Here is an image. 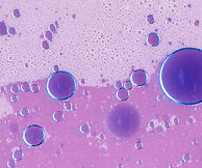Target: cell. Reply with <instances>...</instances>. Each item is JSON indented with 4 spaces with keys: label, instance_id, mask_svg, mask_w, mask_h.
<instances>
[{
    "label": "cell",
    "instance_id": "obj_1",
    "mask_svg": "<svg viewBox=\"0 0 202 168\" xmlns=\"http://www.w3.org/2000/svg\"><path fill=\"white\" fill-rule=\"evenodd\" d=\"M160 82L168 98L181 105L202 103V50L182 48L163 62Z\"/></svg>",
    "mask_w": 202,
    "mask_h": 168
},
{
    "label": "cell",
    "instance_id": "obj_2",
    "mask_svg": "<svg viewBox=\"0 0 202 168\" xmlns=\"http://www.w3.org/2000/svg\"><path fill=\"white\" fill-rule=\"evenodd\" d=\"M48 94L55 100L70 99L76 90V81L73 75L68 72L58 71L51 75L47 82Z\"/></svg>",
    "mask_w": 202,
    "mask_h": 168
},
{
    "label": "cell",
    "instance_id": "obj_3",
    "mask_svg": "<svg viewBox=\"0 0 202 168\" xmlns=\"http://www.w3.org/2000/svg\"><path fill=\"white\" fill-rule=\"evenodd\" d=\"M23 139L28 145L30 146H38L42 144L45 139L44 130L40 126L37 124H31L23 133Z\"/></svg>",
    "mask_w": 202,
    "mask_h": 168
},
{
    "label": "cell",
    "instance_id": "obj_4",
    "mask_svg": "<svg viewBox=\"0 0 202 168\" xmlns=\"http://www.w3.org/2000/svg\"><path fill=\"white\" fill-rule=\"evenodd\" d=\"M147 82V74L143 70H137L131 75V83L137 86H143Z\"/></svg>",
    "mask_w": 202,
    "mask_h": 168
},
{
    "label": "cell",
    "instance_id": "obj_5",
    "mask_svg": "<svg viewBox=\"0 0 202 168\" xmlns=\"http://www.w3.org/2000/svg\"><path fill=\"white\" fill-rule=\"evenodd\" d=\"M147 42H148V44L152 47L158 46V44H160V36H158L157 33L151 32L150 34L148 35V38H147Z\"/></svg>",
    "mask_w": 202,
    "mask_h": 168
},
{
    "label": "cell",
    "instance_id": "obj_6",
    "mask_svg": "<svg viewBox=\"0 0 202 168\" xmlns=\"http://www.w3.org/2000/svg\"><path fill=\"white\" fill-rule=\"evenodd\" d=\"M129 94H128V92L125 89V88H121V89L118 90L117 92V98L119 100H121V101H125V100L128 99Z\"/></svg>",
    "mask_w": 202,
    "mask_h": 168
},
{
    "label": "cell",
    "instance_id": "obj_7",
    "mask_svg": "<svg viewBox=\"0 0 202 168\" xmlns=\"http://www.w3.org/2000/svg\"><path fill=\"white\" fill-rule=\"evenodd\" d=\"M8 33V27L4 22H0V35H5Z\"/></svg>",
    "mask_w": 202,
    "mask_h": 168
},
{
    "label": "cell",
    "instance_id": "obj_8",
    "mask_svg": "<svg viewBox=\"0 0 202 168\" xmlns=\"http://www.w3.org/2000/svg\"><path fill=\"white\" fill-rule=\"evenodd\" d=\"M53 119L56 120V122H60V120L63 119V113L61 111H55L53 114Z\"/></svg>",
    "mask_w": 202,
    "mask_h": 168
},
{
    "label": "cell",
    "instance_id": "obj_9",
    "mask_svg": "<svg viewBox=\"0 0 202 168\" xmlns=\"http://www.w3.org/2000/svg\"><path fill=\"white\" fill-rule=\"evenodd\" d=\"M13 157H14V159H15L16 161H20L22 159V152L21 151H15V153H14V155H13Z\"/></svg>",
    "mask_w": 202,
    "mask_h": 168
},
{
    "label": "cell",
    "instance_id": "obj_10",
    "mask_svg": "<svg viewBox=\"0 0 202 168\" xmlns=\"http://www.w3.org/2000/svg\"><path fill=\"white\" fill-rule=\"evenodd\" d=\"M124 86H125V89L128 92L129 89H131L132 88V83L131 82H129V81H126L125 83H124Z\"/></svg>",
    "mask_w": 202,
    "mask_h": 168
},
{
    "label": "cell",
    "instance_id": "obj_11",
    "mask_svg": "<svg viewBox=\"0 0 202 168\" xmlns=\"http://www.w3.org/2000/svg\"><path fill=\"white\" fill-rule=\"evenodd\" d=\"M22 89H23V92H28V90H29L28 83H24L23 85H22Z\"/></svg>",
    "mask_w": 202,
    "mask_h": 168
},
{
    "label": "cell",
    "instance_id": "obj_12",
    "mask_svg": "<svg viewBox=\"0 0 202 168\" xmlns=\"http://www.w3.org/2000/svg\"><path fill=\"white\" fill-rule=\"evenodd\" d=\"M147 20H148V22H149V23H151V24H152V23H153V22H154L153 16H152V15H149L148 17H147Z\"/></svg>",
    "mask_w": 202,
    "mask_h": 168
},
{
    "label": "cell",
    "instance_id": "obj_13",
    "mask_svg": "<svg viewBox=\"0 0 202 168\" xmlns=\"http://www.w3.org/2000/svg\"><path fill=\"white\" fill-rule=\"evenodd\" d=\"M18 89H19V87H18L17 85H14V86H12V92L15 94V92H18Z\"/></svg>",
    "mask_w": 202,
    "mask_h": 168
},
{
    "label": "cell",
    "instance_id": "obj_14",
    "mask_svg": "<svg viewBox=\"0 0 202 168\" xmlns=\"http://www.w3.org/2000/svg\"><path fill=\"white\" fill-rule=\"evenodd\" d=\"M115 85H116V87H117V88H119V89H121V85H122L121 81H117Z\"/></svg>",
    "mask_w": 202,
    "mask_h": 168
},
{
    "label": "cell",
    "instance_id": "obj_15",
    "mask_svg": "<svg viewBox=\"0 0 202 168\" xmlns=\"http://www.w3.org/2000/svg\"><path fill=\"white\" fill-rule=\"evenodd\" d=\"M33 92H39V87H38V85H33Z\"/></svg>",
    "mask_w": 202,
    "mask_h": 168
},
{
    "label": "cell",
    "instance_id": "obj_16",
    "mask_svg": "<svg viewBox=\"0 0 202 168\" xmlns=\"http://www.w3.org/2000/svg\"><path fill=\"white\" fill-rule=\"evenodd\" d=\"M46 38H50V40H51L52 34H51V32H50V31H47V32H46Z\"/></svg>",
    "mask_w": 202,
    "mask_h": 168
},
{
    "label": "cell",
    "instance_id": "obj_17",
    "mask_svg": "<svg viewBox=\"0 0 202 168\" xmlns=\"http://www.w3.org/2000/svg\"><path fill=\"white\" fill-rule=\"evenodd\" d=\"M65 108L66 109H70V108H71V104H70V103H65Z\"/></svg>",
    "mask_w": 202,
    "mask_h": 168
},
{
    "label": "cell",
    "instance_id": "obj_18",
    "mask_svg": "<svg viewBox=\"0 0 202 168\" xmlns=\"http://www.w3.org/2000/svg\"><path fill=\"white\" fill-rule=\"evenodd\" d=\"M43 47H44L45 49H47V48H48V44H47L46 42H44V43H43Z\"/></svg>",
    "mask_w": 202,
    "mask_h": 168
},
{
    "label": "cell",
    "instance_id": "obj_19",
    "mask_svg": "<svg viewBox=\"0 0 202 168\" xmlns=\"http://www.w3.org/2000/svg\"><path fill=\"white\" fill-rule=\"evenodd\" d=\"M15 16H16V17H19V16H20V14L18 13V10H15Z\"/></svg>",
    "mask_w": 202,
    "mask_h": 168
},
{
    "label": "cell",
    "instance_id": "obj_20",
    "mask_svg": "<svg viewBox=\"0 0 202 168\" xmlns=\"http://www.w3.org/2000/svg\"><path fill=\"white\" fill-rule=\"evenodd\" d=\"M137 147H138V148H141V143H140V142H138V145H137Z\"/></svg>",
    "mask_w": 202,
    "mask_h": 168
},
{
    "label": "cell",
    "instance_id": "obj_21",
    "mask_svg": "<svg viewBox=\"0 0 202 168\" xmlns=\"http://www.w3.org/2000/svg\"><path fill=\"white\" fill-rule=\"evenodd\" d=\"M25 113H27V110L26 109H23V114H25Z\"/></svg>",
    "mask_w": 202,
    "mask_h": 168
},
{
    "label": "cell",
    "instance_id": "obj_22",
    "mask_svg": "<svg viewBox=\"0 0 202 168\" xmlns=\"http://www.w3.org/2000/svg\"><path fill=\"white\" fill-rule=\"evenodd\" d=\"M54 29H55V28H54V26H53V25H51V30H54Z\"/></svg>",
    "mask_w": 202,
    "mask_h": 168
}]
</instances>
